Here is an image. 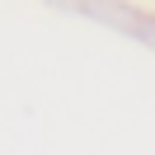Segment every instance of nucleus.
I'll use <instances>...</instances> for the list:
<instances>
[]
</instances>
